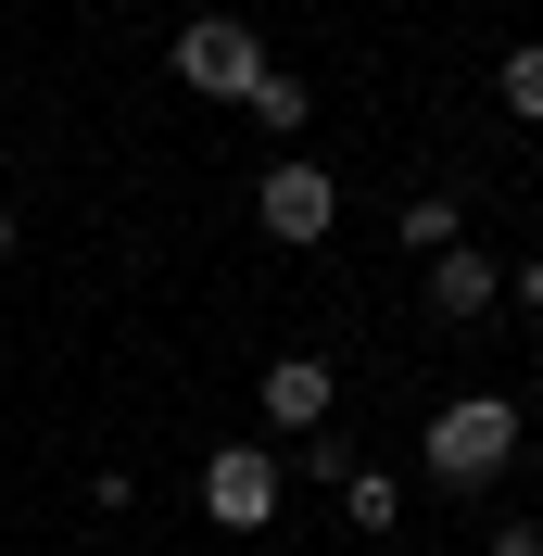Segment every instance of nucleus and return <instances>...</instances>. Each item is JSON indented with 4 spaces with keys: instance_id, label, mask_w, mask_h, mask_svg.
Wrapping results in <instances>:
<instances>
[{
    "instance_id": "nucleus-10",
    "label": "nucleus",
    "mask_w": 543,
    "mask_h": 556,
    "mask_svg": "<svg viewBox=\"0 0 543 556\" xmlns=\"http://www.w3.org/2000/svg\"><path fill=\"white\" fill-rule=\"evenodd\" d=\"M405 241H417V253H442V241H468V228H455V203H405Z\"/></svg>"
},
{
    "instance_id": "nucleus-9",
    "label": "nucleus",
    "mask_w": 543,
    "mask_h": 556,
    "mask_svg": "<svg viewBox=\"0 0 543 556\" xmlns=\"http://www.w3.org/2000/svg\"><path fill=\"white\" fill-rule=\"evenodd\" d=\"M304 114H316V89H304V76H278V64H266V89H253V127H278V139H291Z\"/></svg>"
},
{
    "instance_id": "nucleus-6",
    "label": "nucleus",
    "mask_w": 543,
    "mask_h": 556,
    "mask_svg": "<svg viewBox=\"0 0 543 556\" xmlns=\"http://www.w3.org/2000/svg\"><path fill=\"white\" fill-rule=\"evenodd\" d=\"M341 380H329V354H278L266 367V430H329Z\"/></svg>"
},
{
    "instance_id": "nucleus-12",
    "label": "nucleus",
    "mask_w": 543,
    "mask_h": 556,
    "mask_svg": "<svg viewBox=\"0 0 543 556\" xmlns=\"http://www.w3.org/2000/svg\"><path fill=\"white\" fill-rule=\"evenodd\" d=\"M506 291H518V304H531V329H543V253H531V266L506 278Z\"/></svg>"
},
{
    "instance_id": "nucleus-7",
    "label": "nucleus",
    "mask_w": 543,
    "mask_h": 556,
    "mask_svg": "<svg viewBox=\"0 0 543 556\" xmlns=\"http://www.w3.org/2000/svg\"><path fill=\"white\" fill-rule=\"evenodd\" d=\"M341 506H354V531H392V519H405V481H392V468H354Z\"/></svg>"
},
{
    "instance_id": "nucleus-5",
    "label": "nucleus",
    "mask_w": 543,
    "mask_h": 556,
    "mask_svg": "<svg viewBox=\"0 0 543 556\" xmlns=\"http://www.w3.org/2000/svg\"><path fill=\"white\" fill-rule=\"evenodd\" d=\"M493 304H506V266H493L480 241H442V253H430V316H442V329H468V316H493Z\"/></svg>"
},
{
    "instance_id": "nucleus-8",
    "label": "nucleus",
    "mask_w": 543,
    "mask_h": 556,
    "mask_svg": "<svg viewBox=\"0 0 543 556\" xmlns=\"http://www.w3.org/2000/svg\"><path fill=\"white\" fill-rule=\"evenodd\" d=\"M493 89H506V114H518V127H543V38H518Z\"/></svg>"
},
{
    "instance_id": "nucleus-4",
    "label": "nucleus",
    "mask_w": 543,
    "mask_h": 556,
    "mask_svg": "<svg viewBox=\"0 0 543 556\" xmlns=\"http://www.w3.org/2000/svg\"><path fill=\"white\" fill-rule=\"evenodd\" d=\"M253 228H266V241H329V228H341V177H329V165H304V152H291V165H266V190H253Z\"/></svg>"
},
{
    "instance_id": "nucleus-1",
    "label": "nucleus",
    "mask_w": 543,
    "mask_h": 556,
    "mask_svg": "<svg viewBox=\"0 0 543 556\" xmlns=\"http://www.w3.org/2000/svg\"><path fill=\"white\" fill-rule=\"evenodd\" d=\"M518 443H531V430H518L506 392H455V405L430 417V443H417V455H430V481H442V493H480V481H506V455H518Z\"/></svg>"
},
{
    "instance_id": "nucleus-13",
    "label": "nucleus",
    "mask_w": 543,
    "mask_h": 556,
    "mask_svg": "<svg viewBox=\"0 0 543 556\" xmlns=\"http://www.w3.org/2000/svg\"><path fill=\"white\" fill-rule=\"evenodd\" d=\"M0 266H13V215H0Z\"/></svg>"
},
{
    "instance_id": "nucleus-11",
    "label": "nucleus",
    "mask_w": 543,
    "mask_h": 556,
    "mask_svg": "<svg viewBox=\"0 0 543 556\" xmlns=\"http://www.w3.org/2000/svg\"><path fill=\"white\" fill-rule=\"evenodd\" d=\"M480 556H543V519H506V531H493Z\"/></svg>"
},
{
    "instance_id": "nucleus-3",
    "label": "nucleus",
    "mask_w": 543,
    "mask_h": 556,
    "mask_svg": "<svg viewBox=\"0 0 543 556\" xmlns=\"http://www.w3.org/2000/svg\"><path fill=\"white\" fill-rule=\"evenodd\" d=\"M203 519L215 531H266L278 519V443H215L203 455Z\"/></svg>"
},
{
    "instance_id": "nucleus-2",
    "label": "nucleus",
    "mask_w": 543,
    "mask_h": 556,
    "mask_svg": "<svg viewBox=\"0 0 543 556\" xmlns=\"http://www.w3.org/2000/svg\"><path fill=\"white\" fill-rule=\"evenodd\" d=\"M177 76H190L203 102H253V89H266V38L240 26V13H190V26H177Z\"/></svg>"
},
{
    "instance_id": "nucleus-14",
    "label": "nucleus",
    "mask_w": 543,
    "mask_h": 556,
    "mask_svg": "<svg viewBox=\"0 0 543 556\" xmlns=\"http://www.w3.org/2000/svg\"><path fill=\"white\" fill-rule=\"evenodd\" d=\"M0 468H13V455H0Z\"/></svg>"
}]
</instances>
